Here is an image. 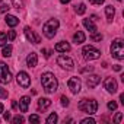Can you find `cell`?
<instances>
[{"label":"cell","instance_id":"6da1fadb","mask_svg":"<svg viewBox=\"0 0 124 124\" xmlns=\"http://www.w3.org/2000/svg\"><path fill=\"white\" fill-rule=\"evenodd\" d=\"M41 85H42V88H44V91H45L47 93H53V92L57 91L58 82H57V79H55V76H54L53 73L45 72V73H42V76H41Z\"/></svg>","mask_w":124,"mask_h":124},{"label":"cell","instance_id":"7a4b0ae2","mask_svg":"<svg viewBox=\"0 0 124 124\" xmlns=\"http://www.w3.org/2000/svg\"><path fill=\"white\" fill-rule=\"evenodd\" d=\"M78 107H79L80 111H83V112H86L89 115H92V114H95L98 111V102L95 99H82Z\"/></svg>","mask_w":124,"mask_h":124},{"label":"cell","instance_id":"3957f363","mask_svg":"<svg viewBox=\"0 0 124 124\" xmlns=\"http://www.w3.org/2000/svg\"><path fill=\"white\" fill-rule=\"evenodd\" d=\"M58 21L57 19H50L44 23L42 26V34L47 37V38H54V35L57 34V29H58Z\"/></svg>","mask_w":124,"mask_h":124},{"label":"cell","instance_id":"277c9868","mask_svg":"<svg viewBox=\"0 0 124 124\" xmlns=\"http://www.w3.org/2000/svg\"><path fill=\"white\" fill-rule=\"evenodd\" d=\"M111 54L117 60H123L124 58V41L121 38H117V39L112 41V44H111Z\"/></svg>","mask_w":124,"mask_h":124},{"label":"cell","instance_id":"5b68a950","mask_svg":"<svg viewBox=\"0 0 124 124\" xmlns=\"http://www.w3.org/2000/svg\"><path fill=\"white\" fill-rule=\"evenodd\" d=\"M82 54H83V58L85 60H96V58H99V55H101V51L99 50H96L95 47H92V45H85L83 47V50H82Z\"/></svg>","mask_w":124,"mask_h":124},{"label":"cell","instance_id":"8992f818","mask_svg":"<svg viewBox=\"0 0 124 124\" xmlns=\"http://www.w3.org/2000/svg\"><path fill=\"white\" fill-rule=\"evenodd\" d=\"M57 64L61 69H66V70H73L75 69V61L70 57L64 55V54H61V55L57 57Z\"/></svg>","mask_w":124,"mask_h":124},{"label":"cell","instance_id":"52a82bcc","mask_svg":"<svg viewBox=\"0 0 124 124\" xmlns=\"http://www.w3.org/2000/svg\"><path fill=\"white\" fill-rule=\"evenodd\" d=\"M12 80V73L6 63L0 61V83H9Z\"/></svg>","mask_w":124,"mask_h":124},{"label":"cell","instance_id":"ba28073f","mask_svg":"<svg viewBox=\"0 0 124 124\" xmlns=\"http://www.w3.org/2000/svg\"><path fill=\"white\" fill-rule=\"evenodd\" d=\"M16 80H18V85L22 88H29V85H31V78L26 72H19L16 76Z\"/></svg>","mask_w":124,"mask_h":124},{"label":"cell","instance_id":"9c48e42d","mask_svg":"<svg viewBox=\"0 0 124 124\" xmlns=\"http://www.w3.org/2000/svg\"><path fill=\"white\" fill-rule=\"evenodd\" d=\"M104 88L107 89V92L115 93L117 89H118V83H117V80H115L114 78H107V79L104 80Z\"/></svg>","mask_w":124,"mask_h":124},{"label":"cell","instance_id":"30bf717a","mask_svg":"<svg viewBox=\"0 0 124 124\" xmlns=\"http://www.w3.org/2000/svg\"><path fill=\"white\" fill-rule=\"evenodd\" d=\"M23 32H25V35H26V39H28V41H31L32 44H39V42H41V37H39V35H37V34H35L29 26H25Z\"/></svg>","mask_w":124,"mask_h":124},{"label":"cell","instance_id":"8fae6325","mask_svg":"<svg viewBox=\"0 0 124 124\" xmlns=\"http://www.w3.org/2000/svg\"><path fill=\"white\" fill-rule=\"evenodd\" d=\"M67 85H69V89L72 91V93H79L80 92L82 83H80L79 78H70L69 82H67Z\"/></svg>","mask_w":124,"mask_h":124},{"label":"cell","instance_id":"7c38bea8","mask_svg":"<svg viewBox=\"0 0 124 124\" xmlns=\"http://www.w3.org/2000/svg\"><path fill=\"white\" fill-rule=\"evenodd\" d=\"M99 82H101V78H99L98 75H91V76L86 78V85H88V88H95Z\"/></svg>","mask_w":124,"mask_h":124},{"label":"cell","instance_id":"4fadbf2b","mask_svg":"<svg viewBox=\"0 0 124 124\" xmlns=\"http://www.w3.org/2000/svg\"><path fill=\"white\" fill-rule=\"evenodd\" d=\"M55 51H58V53H67V51H70V44L66 42V41H60V42L55 44Z\"/></svg>","mask_w":124,"mask_h":124},{"label":"cell","instance_id":"5bb4252c","mask_svg":"<svg viewBox=\"0 0 124 124\" xmlns=\"http://www.w3.org/2000/svg\"><path fill=\"white\" fill-rule=\"evenodd\" d=\"M37 63H38L37 53H31V54H28V57H26V66H28V67H35Z\"/></svg>","mask_w":124,"mask_h":124},{"label":"cell","instance_id":"9a60e30c","mask_svg":"<svg viewBox=\"0 0 124 124\" xmlns=\"http://www.w3.org/2000/svg\"><path fill=\"white\" fill-rule=\"evenodd\" d=\"M29 102H31V98H29V96H22L21 101H19V109H21L22 112H26Z\"/></svg>","mask_w":124,"mask_h":124},{"label":"cell","instance_id":"2e32d148","mask_svg":"<svg viewBox=\"0 0 124 124\" xmlns=\"http://www.w3.org/2000/svg\"><path fill=\"white\" fill-rule=\"evenodd\" d=\"M51 107V101L48 99V98H41L39 101H38V109L39 111H45L47 108H50Z\"/></svg>","mask_w":124,"mask_h":124},{"label":"cell","instance_id":"e0dca14e","mask_svg":"<svg viewBox=\"0 0 124 124\" xmlns=\"http://www.w3.org/2000/svg\"><path fill=\"white\" fill-rule=\"evenodd\" d=\"M105 15H107V21H108V22H112L114 15H115V9H114L112 5H108V6L105 8Z\"/></svg>","mask_w":124,"mask_h":124},{"label":"cell","instance_id":"ac0fdd59","mask_svg":"<svg viewBox=\"0 0 124 124\" xmlns=\"http://www.w3.org/2000/svg\"><path fill=\"white\" fill-rule=\"evenodd\" d=\"M83 26L92 34V32H96V25L93 23V21L92 19H83Z\"/></svg>","mask_w":124,"mask_h":124},{"label":"cell","instance_id":"d6986e66","mask_svg":"<svg viewBox=\"0 0 124 124\" xmlns=\"http://www.w3.org/2000/svg\"><path fill=\"white\" fill-rule=\"evenodd\" d=\"M5 21H6V23L9 25V26H16L18 23H19V19L16 18V16H13V15H6V18H5Z\"/></svg>","mask_w":124,"mask_h":124},{"label":"cell","instance_id":"ffe728a7","mask_svg":"<svg viewBox=\"0 0 124 124\" xmlns=\"http://www.w3.org/2000/svg\"><path fill=\"white\" fill-rule=\"evenodd\" d=\"M85 34L82 32V31H78L75 35H73V42H76V44H82V42H85Z\"/></svg>","mask_w":124,"mask_h":124},{"label":"cell","instance_id":"44dd1931","mask_svg":"<svg viewBox=\"0 0 124 124\" xmlns=\"http://www.w3.org/2000/svg\"><path fill=\"white\" fill-rule=\"evenodd\" d=\"M75 12H76L78 15H83V13L86 12V6H85V3H80V5L75 6Z\"/></svg>","mask_w":124,"mask_h":124},{"label":"cell","instance_id":"7402d4cb","mask_svg":"<svg viewBox=\"0 0 124 124\" xmlns=\"http://www.w3.org/2000/svg\"><path fill=\"white\" fill-rule=\"evenodd\" d=\"M57 120H58V117H57V114L55 112H53V114H50L48 117H47V124H55L57 123Z\"/></svg>","mask_w":124,"mask_h":124},{"label":"cell","instance_id":"603a6c76","mask_svg":"<svg viewBox=\"0 0 124 124\" xmlns=\"http://www.w3.org/2000/svg\"><path fill=\"white\" fill-rule=\"evenodd\" d=\"M12 45H6V47H3V51H2V54L5 55V57H10L12 55Z\"/></svg>","mask_w":124,"mask_h":124},{"label":"cell","instance_id":"cb8c5ba5","mask_svg":"<svg viewBox=\"0 0 124 124\" xmlns=\"http://www.w3.org/2000/svg\"><path fill=\"white\" fill-rule=\"evenodd\" d=\"M6 42H8V34L0 32V47H5Z\"/></svg>","mask_w":124,"mask_h":124},{"label":"cell","instance_id":"d4e9b609","mask_svg":"<svg viewBox=\"0 0 124 124\" xmlns=\"http://www.w3.org/2000/svg\"><path fill=\"white\" fill-rule=\"evenodd\" d=\"M10 120H12L13 124H22V123L25 121V118H23L22 115H16V117H13V118H10Z\"/></svg>","mask_w":124,"mask_h":124},{"label":"cell","instance_id":"484cf974","mask_svg":"<svg viewBox=\"0 0 124 124\" xmlns=\"http://www.w3.org/2000/svg\"><path fill=\"white\" fill-rule=\"evenodd\" d=\"M12 3L16 9H22L23 8V0H12Z\"/></svg>","mask_w":124,"mask_h":124},{"label":"cell","instance_id":"4316f807","mask_svg":"<svg viewBox=\"0 0 124 124\" xmlns=\"http://www.w3.org/2000/svg\"><path fill=\"white\" fill-rule=\"evenodd\" d=\"M28 120H29V123H39V121H41V118H39L37 114H32V115H29V118H28Z\"/></svg>","mask_w":124,"mask_h":124},{"label":"cell","instance_id":"83f0119b","mask_svg":"<svg viewBox=\"0 0 124 124\" xmlns=\"http://www.w3.org/2000/svg\"><path fill=\"white\" fill-rule=\"evenodd\" d=\"M91 39H92V41H101V39H102V35H101V34H96V32H92Z\"/></svg>","mask_w":124,"mask_h":124},{"label":"cell","instance_id":"f1b7e54d","mask_svg":"<svg viewBox=\"0 0 124 124\" xmlns=\"http://www.w3.org/2000/svg\"><path fill=\"white\" fill-rule=\"evenodd\" d=\"M60 101H61V105H63V107H67V105L70 104V102H69V98H67V96H64V95L60 98Z\"/></svg>","mask_w":124,"mask_h":124},{"label":"cell","instance_id":"f546056e","mask_svg":"<svg viewBox=\"0 0 124 124\" xmlns=\"http://www.w3.org/2000/svg\"><path fill=\"white\" fill-rule=\"evenodd\" d=\"M15 38H16V32H15V31H9V32H8V39H9V41H13Z\"/></svg>","mask_w":124,"mask_h":124},{"label":"cell","instance_id":"4dcf8cb0","mask_svg":"<svg viewBox=\"0 0 124 124\" xmlns=\"http://www.w3.org/2000/svg\"><path fill=\"white\" fill-rule=\"evenodd\" d=\"M108 109H109V111H115V109H117V102H114V101L108 102Z\"/></svg>","mask_w":124,"mask_h":124},{"label":"cell","instance_id":"1f68e13d","mask_svg":"<svg viewBox=\"0 0 124 124\" xmlns=\"http://www.w3.org/2000/svg\"><path fill=\"white\" fill-rule=\"evenodd\" d=\"M80 123H82V124H88V123H89V124H93V123H95V120H93V118H91V117H88V118H83Z\"/></svg>","mask_w":124,"mask_h":124},{"label":"cell","instance_id":"d6a6232c","mask_svg":"<svg viewBox=\"0 0 124 124\" xmlns=\"http://www.w3.org/2000/svg\"><path fill=\"white\" fill-rule=\"evenodd\" d=\"M9 5H2L0 6V13H6V12H9Z\"/></svg>","mask_w":124,"mask_h":124},{"label":"cell","instance_id":"836d02e7","mask_svg":"<svg viewBox=\"0 0 124 124\" xmlns=\"http://www.w3.org/2000/svg\"><path fill=\"white\" fill-rule=\"evenodd\" d=\"M121 118H123V114H121V112H117V115H115L114 121H115V123H120V121H121Z\"/></svg>","mask_w":124,"mask_h":124},{"label":"cell","instance_id":"e575fe53","mask_svg":"<svg viewBox=\"0 0 124 124\" xmlns=\"http://www.w3.org/2000/svg\"><path fill=\"white\" fill-rule=\"evenodd\" d=\"M42 53H44V55H45V58H48V57L51 55V50H47V48H44V50H42Z\"/></svg>","mask_w":124,"mask_h":124},{"label":"cell","instance_id":"d590c367","mask_svg":"<svg viewBox=\"0 0 124 124\" xmlns=\"http://www.w3.org/2000/svg\"><path fill=\"white\" fill-rule=\"evenodd\" d=\"M89 2H91L92 5H102L105 0H89Z\"/></svg>","mask_w":124,"mask_h":124},{"label":"cell","instance_id":"8d00e7d4","mask_svg":"<svg viewBox=\"0 0 124 124\" xmlns=\"http://www.w3.org/2000/svg\"><path fill=\"white\" fill-rule=\"evenodd\" d=\"M0 96H2V98H8V92H5L2 86H0Z\"/></svg>","mask_w":124,"mask_h":124},{"label":"cell","instance_id":"74e56055","mask_svg":"<svg viewBox=\"0 0 124 124\" xmlns=\"http://www.w3.org/2000/svg\"><path fill=\"white\" fill-rule=\"evenodd\" d=\"M85 72H92V67H85V69H80V73H85Z\"/></svg>","mask_w":124,"mask_h":124},{"label":"cell","instance_id":"f35d334b","mask_svg":"<svg viewBox=\"0 0 124 124\" xmlns=\"http://www.w3.org/2000/svg\"><path fill=\"white\" fill-rule=\"evenodd\" d=\"M10 118H12V115H10V112H9V111H8V112H5V120H6V121H9Z\"/></svg>","mask_w":124,"mask_h":124},{"label":"cell","instance_id":"ab89813d","mask_svg":"<svg viewBox=\"0 0 124 124\" xmlns=\"http://www.w3.org/2000/svg\"><path fill=\"white\" fill-rule=\"evenodd\" d=\"M114 70H115V72H121V66H120V64H115V66H114Z\"/></svg>","mask_w":124,"mask_h":124},{"label":"cell","instance_id":"60d3db41","mask_svg":"<svg viewBox=\"0 0 124 124\" xmlns=\"http://www.w3.org/2000/svg\"><path fill=\"white\" fill-rule=\"evenodd\" d=\"M120 101H121V104H124V93L120 95Z\"/></svg>","mask_w":124,"mask_h":124},{"label":"cell","instance_id":"b9f144b4","mask_svg":"<svg viewBox=\"0 0 124 124\" xmlns=\"http://www.w3.org/2000/svg\"><path fill=\"white\" fill-rule=\"evenodd\" d=\"M12 107H13V109H16V108H18V104H16V101H13V102H12Z\"/></svg>","mask_w":124,"mask_h":124},{"label":"cell","instance_id":"7bdbcfd3","mask_svg":"<svg viewBox=\"0 0 124 124\" xmlns=\"http://www.w3.org/2000/svg\"><path fill=\"white\" fill-rule=\"evenodd\" d=\"M60 2H61V3H63V5H66V3H70V2H72V0H60Z\"/></svg>","mask_w":124,"mask_h":124},{"label":"cell","instance_id":"ee69618b","mask_svg":"<svg viewBox=\"0 0 124 124\" xmlns=\"http://www.w3.org/2000/svg\"><path fill=\"white\" fill-rule=\"evenodd\" d=\"M3 109H5V107H3V104H0V112H3Z\"/></svg>","mask_w":124,"mask_h":124},{"label":"cell","instance_id":"f6af8a7d","mask_svg":"<svg viewBox=\"0 0 124 124\" xmlns=\"http://www.w3.org/2000/svg\"><path fill=\"white\" fill-rule=\"evenodd\" d=\"M2 2H3V0H0V3H2Z\"/></svg>","mask_w":124,"mask_h":124},{"label":"cell","instance_id":"bcb514c9","mask_svg":"<svg viewBox=\"0 0 124 124\" xmlns=\"http://www.w3.org/2000/svg\"><path fill=\"white\" fill-rule=\"evenodd\" d=\"M118 2H123V0H118Z\"/></svg>","mask_w":124,"mask_h":124}]
</instances>
